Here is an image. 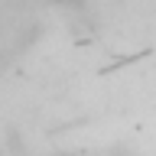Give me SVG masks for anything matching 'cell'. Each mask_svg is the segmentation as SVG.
Instances as JSON below:
<instances>
[{"label":"cell","instance_id":"1","mask_svg":"<svg viewBox=\"0 0 156 156\" xmlns=\"http://www.w3.org/2000/svg\"><path fill=\"white\" fill-rule=\"evenodd\" d=\"M52 7H58V10H81L88 3V0H49Z\"/></svg>","mask_w":156,"mask_h":156}]
</instances>
